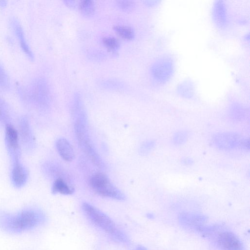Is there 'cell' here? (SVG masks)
<instances>
[{"mask_svg":"<svg viewBox=\"0 0 250 250\" xmlns=\"http://www.w3.org/2000/svg\"><path fill=\"white\" fill-rule=\"evenodd\" d=\"M46 220L44 212L36 208H26L15 212L0 210V230L8 234H21L43 226Z\"/></svg>","mask_w":250,"mask_h":250,"instance_id":"obj_1","label":"cell"},{"mask_svg":"<svg viewBox=\"0 0 250 250\" xmlns=\"http://www.w3.org/2000/svg\"><path fill=\"white\" fill-rule=\"evenodd\" d=\"M82 208L87 219L94 226L104 231L114 240L122 243L128 242L126 234L107 214L87 202L82 204Z\"/></svg>","mask_w":250,"mask_h":250,"instance_id":"obj_2","label":"cell"},{"mask_svg":"<svg viewBox=\"0 0 250 250\" xmlns=\"http://www.w3.org/2000/svg\"><path fill=\"white\" fill-rule=\"evenodd\" d=\"M48 81L42 77L34 78L25 89L24 96L31 104L45 109L50 104L51 92Z\"/></svg>","mask_w":250,"mask_h":250,"instance_id":"obj_3","label":"cell"},{"mask_svg":"<svg viewBox=\"0 0 250 250\" xmlns=\"http://www.w3.org/2000/svg\"><path fill=\"white\" fill-rule=\"evenodd\" d=\"M93 190L98 194L118 200H125V195L114 186L104 173H95L90 179Z\"/></svg>","mask_w":250,"mask_h":250,"instance_id":"obj_4","label":"cell"},{"mask_svg":"<svg viewBox=\"0 0 250 250\" xmlns=\"http://www.w3.org/2000/svg\"><path fill=\"white\" fill-rule=\"evenodd\" d=\"M82 115L77 120L75 125L76 135L79 145L89 159L99 167H103L102 161L93 147Z\"/></svg>","mask_w":250,"mask_h":250,"instance_id":"obj_5","label":"cell"},{"mask_svg":"<svg viewBox=\"0 0 250 250\" xmlns=\"http://www.w3.org/2000/svg\"><path fill=\"white\" fill-rule=\"evenodd\" d=\"M212 142L216 147L221 149L246 150L249 148L248 139L233 132H223L215 134L212 138Z\"/></svg>","mask_w":250,"mask_h":250,"instance_id":"obj_6","label":"cell"},{"mask_svg":"<svg viewBox=\"0 0 250 250\" xmlns=\"http://www.w3.org/2000/svg\"><path fill=\"white\" fill-rule=\"evenodd\" d=\"M216 242L221 250H244L241 241L230 231L219 232L216 235Z\"/></svg>","mask_w":250,"mask_h":250,"instance_id":"obj_7","label":"cell"},{"mask_svg":"<svg viewBox=\"0 0 250 250\" xmlns=\"http://www.w3.org/2000/svg\"><path fill=\"white\" fill-rule=\"evenodd\" d=\"M5 141L13 162L19 161L20 152L19 133L16 128L10 124L5 125Z\"/></svg>","mask_w":250,"mask_h":250,"instance_id":"obj_8","label":"cell"},{"mask_svg":"<svg viewBox=\"0 0 250 250\" xmlns=\"http://www.w3.org/2000/svg\"><path fill=\"white\" fill-rule=\"evenodd\" d=\"M179 221L184 228L201 233L205 227L207 218L205 215L189 212H182L179 215Z\"/></svg>","mask_w":250,"mask_h":250,"instance_id":"obj_9","label":"cell"},{"mask_svg":"<svg viewBox=\"0 0 250 250\" xmlns=\"http://www.w3.org/2000/svg\"><path fill=\"white\" fill-rule=\"evenodd\" d=\"M10 25L25 55L30 60H33L34 55L27 41L23 27L20 21L15 17L10 20Z\"/></svg>","mask_w":250,"mask_h":250,"instance_id":"obj_10","label":"cell"},{"mask_svg":"<svg viewBox=\"0 0 250 250\" xmlns=\"http://www.w3.org/2000/svg\"><path fill=\"white\" fill-rule=\"evenodd\" d=\"M28 172L26 168L19 162L13 163L11 172V181L13 185L17 188L23 187L27 182Z\"/></svg>","mask_w":250,"mask_h":250,"instance_id":"obj_11","label":"cell"},{"mask_svg":"<svg viewBox=\"0 0 250 250\" xmlns=\"http://www.w3.org/2000/svg\"><path fill=\"white\" fill-rule=\"evenodd\" d=\"M56 146L59 154L64 160L71 162L74 159L75 153L73 148L66 139H59L56 143Z\"/></svg>","mask_w":250,"mask_h":250,"instance_id":"obj_12","label":"cell"},{"mask_svg":"<svg viewBox=\"0 0 250 250\" xmlns=\"http://www.w3.org/2000/svg\"><path fill=\"white\" fill-rule=\"evenodd\" d=\"M73 191V189L61 178H57L52 185V192L54 194L69 195L72 194Z\"/></svg>","mask_w":250,"mask_h":250,"instance_id":"obj_13","label":"cell"},{"mask_svg":"<svg viewBox=\"0 0 250 250\" xmlns=\"http://www.w3.org/2000/svg\"><path fill=\"white\" fill-rule=\"evenodd\" d=\"M19 133L23 142L29 145L32 142V136L30 129L28 121L25 118H22L20 120Z\"/></svg>","mask_w":250,"mask_h":250,"instance_id":"obj_14","label":"cell"},{"mask_svg":"<svg viewBox=\"0 0 250 250\" xmlns=\"http://www.w3.org/2000/svg\"><path fill=\"white\" fill-rule=\"evenodd\" d=\"M78 8L81 14L86 18L93 16L95 10V3L90 0L81 1L79 2Z\"/></svg>","mask_w":250,"mask_h":250,"instance_id":"obj_15","label":"cell"},{"mask_svg":"<svg viewBox=\"0 0 250 250\" xmlns=\"http://www.w3.org/2000/svg\"><path fill=\"white\" fill-rule=\"evenodd\" d=\"M114 29L124 39L131 40L134 37V30L129 26L118 25L115 26Z\"/></svg>","mask_w":250,"mask_h":250,"instance_id":"obj_16","label":"cell"},{"mask_svg":"<svg viewBox=\"0 0 250 250\" xmlns=\"http://www.w3.org/2000/svg\"><path fill=\"white\" fill-rule=\"evenodd\" d=\"M10 118V110L7 102L0 97V121L8 124Z\"/></svg>","mask_w":250,"mask_h":250,"instance_id":"obj_17","label":"cell"},{"mask_svg":"<svg viewBox=\"0 0 250 250\" xmlns=\"http://www.w3.org/2000/svg\"><path fill=\"white\" fill-rule=\"evenodd\" d=\"M11 83L6 70L0 62V90L7 91L10 87Z\"/></svg>","mask_w":250,"mask_h":250,"instance_id":"obj_18","label":"cell"},{"mask_svg":"<svg viewBox=\"0 0 250 250\" xmlns=\"http://www.w3.org/2000/svg\"><path fill=\"white\" fill-rule=\"evenodd\" d=\"M103 44L109 50L116 51L120 47V42L115 38L105 37L102 39Z\"/></svg>","mask_w":250,"mask_h":250,"instance_id":"obj_19","label":"cell"},{"mask_svg":"<svg viewBox=\"0 0 250 250\" xmlns=\"http://www.w3.org/2000/svg\"><path fill=\"white\" fill-rule=\"evenodd\" d=\"M116 3L120 10L125 12L131 11L134 7V2L131 0H118Z\"/></svg>","mask_w":250,"mask_h":250,"instance_id":"obj_20","label":"cell"},{"mask_svg":"<svg viewBox=\"0 0 250 250\" xmlns=\"http://www.w3.org/2000/svg\"><path fill=\"white\" fill-rule=\"evenodd\" d=\"M187 133L185 131H179L173 136V141L175 145H180L186 142Z\"/></svg>","mask_w":250,"mask_h":250,"instance_id":"obj_21","label":"cell"},{"mask_svg":"<svg viewBox=\"0 0 250 250\" xmlns=\"http://www.w3.org/2000/svg\"><path fill=\"white\" fill-rule=\"evenodd\" d=\"M63 2L65 3V5H66L67 7L72 8H74L77 6H78L79 4V3H77V2L75 0H64Z\"/></svg>","mask_w":250,"mask_h":250,"instance_id":"obj_22","label":"cell"},{"mask_svg":"<svg viewBox=\"0 0 250 250\" xmlns=\"http://www.w3.org/2000/svg\"><path fill=\"white\" fill-rule=\"evenodd\" d=\"M7 5V1L1 0H0V7L3 8Z\"/></svg>","mask_w":250,"mask_h":250,"instance_id":"obj_23","label":"cell"},{"mask_svg":"<svg viewBox=\"0 0 250 250\" xmlns=\"http://www.w3.org/2000/svg\"><path fill=\"white\" fill-rule=\"evenodd\" d=\"M135 250H148L146 248L142 246L138 245L135 249Z\"/></svg>","mask_w":250,"mask_h":250,"instance_id":"obj_24","label":"cell"}]
</instances>
